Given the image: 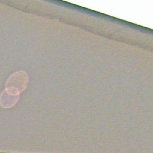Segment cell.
<instances>
[{"mask_svg":"<svg viewBox=\"0 0 153 153\" xmlns=\"http://www.w3.org/2000/svg\"><path fill=\"white\" fill-rule=\"evenodd\" d=\"M19 93L12 89L6 88L1 95V105L4 108H9L13 106L18 101Z\"/></svg>","mask_w":153,"mask_h":153,"instance_id":"cell-2","label":"cell"},{"mask_svg":"<svg viewBox=\"0 0 153 153\" xmlns=\"http://www.w3.org/2000/svg\"><path fill=\"white\" fill-rule=\"evenodd\" d=\"M28 80V76L25 72L22 71H17L8 78L5 88L14 90L20 93L26 88Z\"/></svg>","mask_w":153,"mask_h":153,"instance_id":"cell-1","label":"cell"}]
</instances>
